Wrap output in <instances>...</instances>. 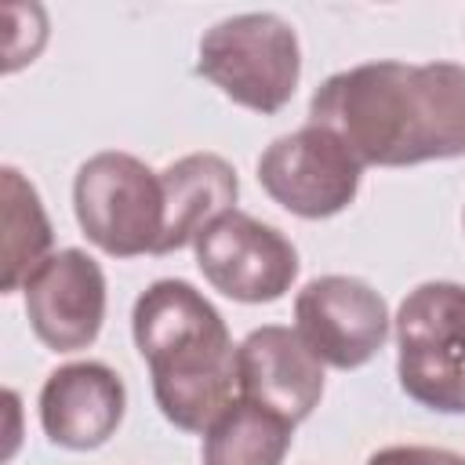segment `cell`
Here are the masks:
<instances>
[{
    "label": "cell",
    "mask_w": 465,
    "mask_h": 465,
    "mask_svg": "<svg viewBox=\"0 0 465 465\" xmlns=\"http://www.w3.org/2000/svg\"><path fill=\"white\" fill-rule=\"evenodd\" d=\"M392 323L400 389L429 411L465 414V283H418Z\"/></svg>",
    "instance_id": "3"
},
{
    "label": "cell",
    "mask_w": 465,
    "mask_h": 465,
    "mask_svg": "<svg viewBox=\"0 0 465 465\" xmlns=\"http://www.w3.org/2000/svg\"><path fill=\"white\" fill-rule=\"evenodd\" d=\"M309 124L331 131L363 167H411L465 156V65L363 62L327 76Z\"/></svg>",
    "instance_id": "1"
},
{
    "label": "cell",
    "mask_w": 465,
    "mask_h": 465,
    "mask_svg": "<svg viewBox=\"0 0 465 465\" xmlns=\"http://www.w3.org/2000/svg\"><path fill=\"white\" fill-rule=\"evenodd\" d=\"M196 265L203 280L243 305H265L291 291L298 280V251L276 229L243 211H229L211 222L196 243Z\"/></svg>",
    "instance_id": "7"
},
{
    "label": "cell",
    "mask_w": 465,
    "mask_h": 465,
    "mask_svg": "<svg viewBox=\"0 0 465 465\" xmlns=\"http://www.w3.org/2000/svg\"><path fill=\"white\" fill-rule=\"evenodd\" d=\"M73 211L84 236L113 254H156L163 236V185L131 153H94L73 178Z\"/></svg>",
    "instance_id": "5"
},
{
    "label": "cell",
    "mask_w": 465,
    "mask_h": 465,
    "mask_svg": "<svg viewBox=\"0 0 465 465\" xmlns=\"http://www.w3.org/2000/svg\"><path fill=\"white\" fill-rule=\"evenodd\" d=\"M240 396L280 414L283 421H305L323 396V363L298 338L294 327L265 323L236 345Z\"/></svg>",
    "instance_id": "10"
},
{
    "label": "cell",
    "mask_w": 465,
    "mask_h": 465,
    "mask_svg": "<svg viewBox=\"0 0 465 465\" xmlns=\"http://www.w3.org/2000/svg\"><path fill=\"white\" fill-rule=\"evenodd\" d=\"M22 298L33 334L51 352H80L105 320V272L87 251L65 247L25 280Z\"/></svg>",
    "instance_id": "9"
},
{
    "label": "cell",
    "mask_w": 465,
    "mask_h": 465,
    "mask_svg": "<svg viewBox=\"0 0 465 465\" xmlns=\"http://www.w3.org/2000/svg\"><path fill=\"white\" fill-rule=\"evenodd\" d=\"M367 465H465V458H458L454 450H443V447H418V443H407V447H381L367 458Z\"/></svg>",
    "instance_id": "15"
},
{
    "label": "cell",
    "mask_w": 465,
    "mask_h": 465,
    "mask_svg": "<svg viewBox=\"0 0 465 465\" xmlns=\"http://www.w3.org/2000/svg\"><path fill=\"white\" fill-rule=\"evenodd\" d=\"M363 163L323 127L305 124L258 156V182L283 211L298 218L341 214L360 193Z\"/></svg>",
    "instance_id": "6"
},
{
    "label": "cell",
    "mask_w": 465,
    "mask_h": 465,
    "mask_svg": "<svg viewBox=\"0 0 465 465\" xmlns=\"http://www.w3.org/2000/svg\"><path fill=\"white\" fill-rule=\"evenodd\" d=\"M4 294H15L25 287V280L51 258V222L40 203V193L33 189L22 171L4 167Z\"/></svg>",
    "instance_id": "14"
},
{
    "label": "cell",
    "mask_w": 465,
    "mask_h": 465,
    "mask_svg": "<svg viewBox=\"0 0 465 465\" xmlns=\"http://www.w3.org/2000/svg\"><path fill=\"white\" fill-rule=\"evenodd\" d=\"M294 425L280 414L236 396L203 432V465H283Z\"/></svg>",
    "instance_id": "13"
},
{
    "label": "cell",
    "mask_w": 465,
    "mask_h": 465,
    "mask_svg": "<svg viewBox=\"0 0 465 465\" xmlns=\"http://www.w3.org/2000/svg\"><path fill=\"white\" fill-rule=\"evenodd\" d=\"M127 411L120 374L98 360L65 363L47 374L40 389V425L54 447L94 450L109 443Z\"/></svg>",
    "instance_id": "11"
},
{
    "label": "cell",
    "mask_w": 465,
    "mask_h": 465,
    "mask_svg": "<svg viewBox=\"0 0 465 465\" xmlns=\"http://www.w3.org/2000/svg\"><path fill=\"white\" fill-rule=\"evenodd\" d=\"M196 73L236 105L272 116L291 102L302 76L298 36L272 11L222 18L200 36Z\"/></svg>",
    "instance_id": "4"
},
{
    "label": "cell",
    "mask_w": 465,
    "mask_h": 465,
    "mask_svg": "<svg viewBox=\"0 0 465 465\" xmlns=\"http://www.w3.org/2000/svg\"><path fill=\"white\" fill-rule=\"evenodd\" d=\"M163 185V236L156 254L182 251L196 243V236L218 222L222 214L236 211V171L218 153H189L160 171Z\"/></svg>",
    "instance_id": "12"
},
{
    "label": "cell",
    "mask_w": 465,
    "mask_h": 465,
    "mask_svg": "<svg viewBox=\"0 0 465 465\" xmlns=\"http://www.w3.org/2000/svg\"><path fill=\"white\" fill-rule=\"evenodd\" d=\"M389 305L360 276H316L294 298V331L312 356L338 371H356L389 338Z\"/></svg>",
    "instance_id": "8"
},
{
    "label": "cell",
    "mask_w": 465,
    "mask_h": 465,
    "mask_svg": "<svg viewBox=\"0 0 465 465\" xmlns=\"http://www.w3.org/2000/svg\"><path fill=\"white\" fill-rule=\"evenodd\" d=\"M160 414L182 432H207L240 392L236 345L222 312L185 280L149 283L131 312Z\"/></svg>",
    "instance_id": "2"
}]
</instances>
